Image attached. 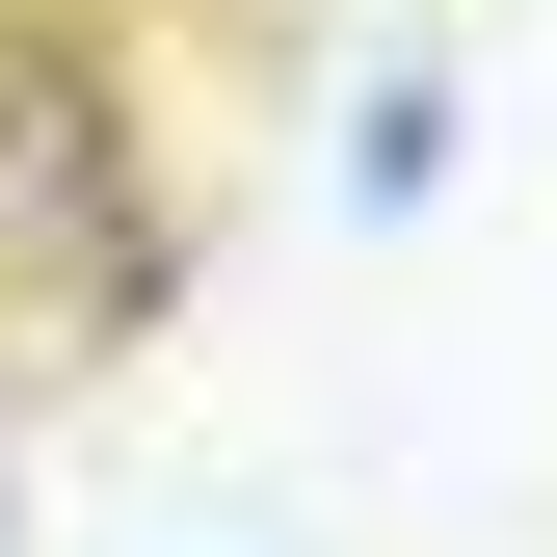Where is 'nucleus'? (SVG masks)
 I'll return each mask as SVG.
<instances>
[{
	"instance_id": "1",
	"label": "nucleus",
	"mask_w": 557,
	"mask_h": 557,
	"mask_svg": "<svg viewBox=\"0 0 557 557\" xmlns=\"http://www.w3.org/2000/svg\"><path fill=\"white\" fill-rule=\"evenodd\" d=\"M133 293H160V186H133L81 53L0 27V345H107Z\"/></svg>"
},
{
	"instance_id": "2",
	"label": "nucleus",
	"mask_w": 557,
	"mask_h": 557,
	"mask_svg": "<svg viewBox=\"0 0 557 557\" xmlns=\"http://www.w3.org/2000/svg\"><path fill=\"white\" fill-rule=\"evenodd\" d=\"M425 186H451V81H425V53H398V81L345 107V213H425Z\"/></svg>"
}]
</instances>
